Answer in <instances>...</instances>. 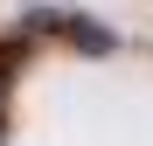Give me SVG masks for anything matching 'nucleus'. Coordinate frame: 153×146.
Masks as SVG:
<instances>
[{
	"mask_svg": "<svg viewBox=\"0 0 153 146\" xmlns=\"http://www.w3.org/2000/svg\"><path fill=\"white\" fill-rule=\"evenodd\" d=\"M0 132H7V63H0Z\"/></svg>",
	"mask_w": 153,
	"mask_h": 146,
	"instance_id": "nucleus-2",
	"label": "nucleus"
},
{
	"mask_svg": "<svg viewBox=\"0 0 153 146\" xmlns=\"http://www.w3.org/2000/svg\"><path fill=\"white\" fill-rule=\"evenodd\" d=\"M63 35H70L76 49H91V56H111V49H118V35L97 28V21H84V14H63Z\"/></svg>",
	"mask_w": 153,
	"mask_h": 146,
	"instance_id": "nucleus-1",
	"label": "nucleus"
}]
</instances>
